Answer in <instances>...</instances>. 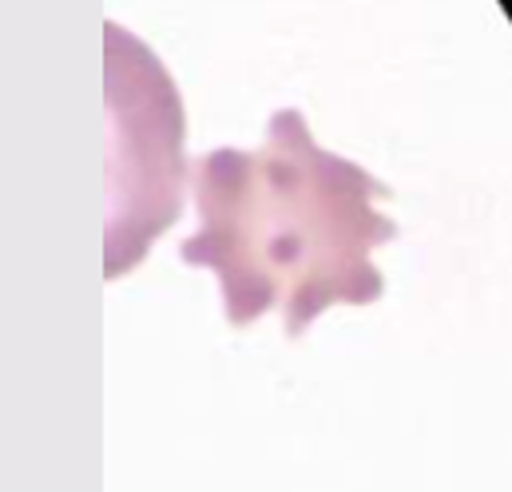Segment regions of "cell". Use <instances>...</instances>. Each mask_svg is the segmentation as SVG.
Listing matches in <instances>:
<instances>
[{"instance_id": "6da1fadb", "label": "cell", "mask_w": 512, "mask_h": 492, "mask_svg": "<svg viewBox=\"0 0 512 492\" xmlns=\"http://www.w3.org/2000/svg\"><path fill=\"white\" fill-rule=\"evenodd\" d=\"M389 195L362 163L326 151L298 108H278L255 151L215 147L191 163L199 231L179 258L215 274L231 326L278 310L294 342L330 306L385 294L374 250L397 223L374 203Z\"/></svg>"}]
</instances>
